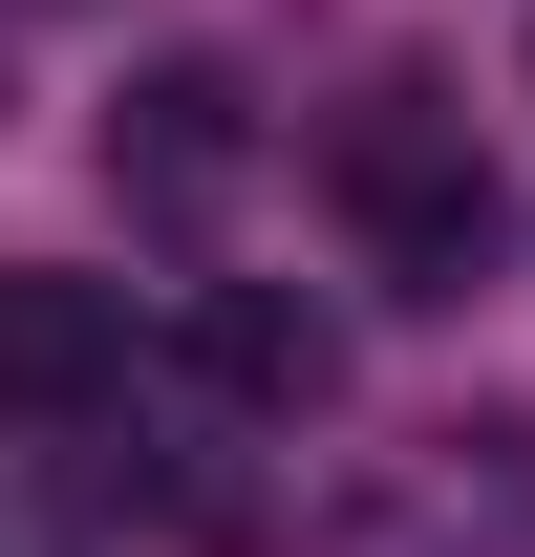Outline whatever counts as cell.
I'll use <instances>...</instances> for the list:
<instances>
[{
    "mask_svg": "<svg viewBox=\"0 0 535 557\" xmlns=\"http://www.w3.org/2000/svg\"><path fill=\"white\" fill-rule=\"evenodd\" d=\"M322 172H343V236H364L407 300H471V278H493V150H471L450 86H364Z\"/></svg>",
    "mask_w": 535,
    "mask_h": 557,
    "instance_id": "1",
    "label": "cell"
},
{
    "mask_svg": "<svg viewBox=\"0 0 535 557\" xmlns=\"http://www.w3.org/2000/svg\"><path fill=\"white\" fill-rule=\"evenodd\" d=\"M108 386H129V300H108V278H22V258H0V408H22V429H86Z\"/></svg>",
    "mask_w": 535,
    "mask_h": 557,
    "instance_id": "3",
    "label": "cell"
},
{
    "mask_svg": "<svg viewBox=\"0 0 535 557\" xmlns=\"http://www.w3.org/2000/svg\"><path fill=\"white\" fill-rule=\"evenodd\" d=\"M194 364L236 386V408H322V386H343V322H322V300H258V278H214V300H194Z\"/></svg>",
    "mask_w": 535,
    "mask_h": 557,
    "instance_id": "4",
    "label": "cell"
},
{
    "mask_svg": "<svg viewBox=\"0 0 535 557\" xmlns=\"http://www.w3.org/2000/svg\"><path fill=\"white\" fill-rule=\"evenodd\" d=\"M236 172H258V129H236V65H150L129 108H108V194H129V214H172V236H194Z\"/></svg>",
    "mask_w": 535,
    "mask_h": 557,
    "instance_id": "2",
    "label": "cell"
}]
</instances>
